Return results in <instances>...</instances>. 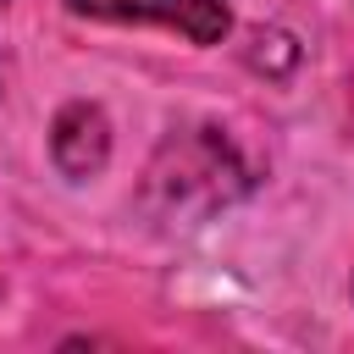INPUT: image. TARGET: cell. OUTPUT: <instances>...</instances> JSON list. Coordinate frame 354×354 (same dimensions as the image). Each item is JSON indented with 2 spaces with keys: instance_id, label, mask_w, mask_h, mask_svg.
Wrapping results in <instances>:
<instances>
[{
  "instance_id": "1",
  "label": "cell",
  "mask_w": 354,
  "mask_h": 354,
  "mask_svg": "<svg viewBox=\"0 0 354 354\" xmlns=\"http://www.w3.org/2000/svg\"><path fill=\"white\" fill-rule=\"evenodd\" d=\"M149 177H155V188L171 194V205H177L188 188H205V205H221V199L243 183V171L232 166V149H227L216 133L166 144V155H160V166H155Z\"/></svg>"
},
{
  "instance_id": "2",
  "label": "cell",
  "mask_w": 354,
  "mask_h": 354,
  "mask_svg": "<svg viewBox=\"0 0 354 354\" xmlns=\"http://www.w3.org/2000/svg\"><path fill=\"white\" fill-rule=\"evenodd\" d=\"M77 17L100 22H160L194 44H216L227 33V6L221 0H66Z\"/></svg>"
},
{
  "instance_id": "3",
  "label": "cell",
  "mask_w": 354,
  "mask_h": 354,
  "mask_svg": "<svg viewBox=\"0 0 354 354\" xmlns=\"http://www.w3.org/2000/svg\"><path fill=\"white\" fill-rule=\"evenodd\" d=\"M50 155H55V166H61L66 177H94V171L105 166V155H111V122H105V111L88 105V100L66 105V111L55 116Z\"/></svg>"
}]
</instances>
